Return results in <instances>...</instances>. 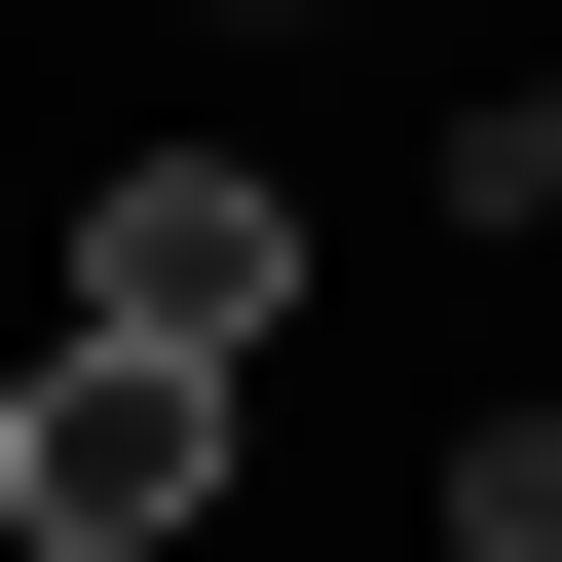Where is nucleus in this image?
Listing matches in <instances>:
<instances>
[{
    "label": "nucleus",
    "mask_w": 562,
    "mask_h": 562,
    "mask_svg": "<svg viewBox=\"0 0 562 562\" xmlns=\"http://www.w3.org/2000/svg\"><path fill=\"white\" fill-rule=\"evenodd\" d=\"M188 487H225V338H38L0 525H38V562H188Z\"/></svg>",
    "instance_id": "1"
},
{
    "label": "nucleus",
    "mask_w": 562,
    "mask_h": 562,
    "mask_svg": "<svg viewBox=\"0 0 562 562\" xmlns=\"http://www.w3.org/2000/svg\"><path fill=\"white\" fill-rule=\"evenodd\" d=\"M76 338H225L262 375V338H301V188H262V150H113L76 188Z\"/></svg>",
    "instance_id": "2"
},
{
    "label": "nucleus",
    "mask_w": 562,
    "mask_h": 562,
    "mask_svg": "<svg viewBox=\"0 0 562 562\" xmlns=\"http://www.w3.org/2000/svg\"><path fill=\"white\" fill-rule=\"evenodd\" d=\"M450 562H562V413H450Z\"/></svg>",
    "instance_id": "3"
},
{
    "label": "nucleus",
    "mask_w": 562,
    "mask_h": 562,
    "mask_svg": "<svg viewBox=\"0 0 562 562\" xmlns=\"http://www.w3.org/2000/svg\"><path fill=\"white\" fill-rule=\"evenodd\" d=\"M450 188H487V225H562V76H525V113H487V150H450Z\"/></svg>",
    "instance_id": "4"
},
{
    "label": "nucleus",
    "mask_w": 562,
    "mask_h": 562,
    "mask_svg": "<svg viewBox=\"0 0 562 562\" xmlns=\"http://www.w3.org/2000/svg\"><path fill=\"white\" fill-rule=\"evenodd\" d=\"M0 562H38V525H0Z\"/></svg>",
    "instance_id": "5"
}]
</instances>
